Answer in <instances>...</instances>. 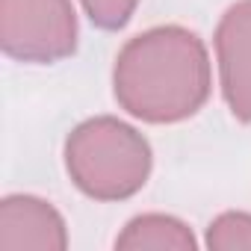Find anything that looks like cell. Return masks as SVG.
Here are the masks:
<instances>
[{"mask_svg":"<svg viewBox=\"0 0 251 251\" xmlns=\"http://www.w3.org/2000/svg\"><path fill=\"white\" fill-rule=\"evenodd\" d=\"M207 248L213 251H239V248H251V213H239V210H227L222 216H216L207 227L204 236Z\"/></svg>","mask_w":251,"mask_h":251,"instance_id":"cell-7","label":"cell"},{"mask_svg":"<svg viewBox=\"0 0 251 251\" xmlns=\"http://www.w3.org/2000/svg\"><path fill=\"white\" fill-rule=\"evenodd\" d=\"M89 21L100 30H121L133 18L139 0H80Z\"/></svg>","mask_w":251,"mask_h":251,"instance_id":"cell-8","label":"cell"},{"mask_svg":"<svg viewBox=\"0 0 251 251\" xmlns=\"http://www.w3.org/2000/svg\"><path fill=\"white\" fill-rule=\"evenodd\" d=\"M0 248L21 251H65L68 227L62 213L36 195H6L0 201Z\"/></svg>","mask_w":251,"mask_h":251,"instance_id":"cell-5","label":"cell"},{"mask_svg":"<svg viewBox=\"0 0 251 251\" xmlns=\"http://www.w3.org/2000/svg\"><path fill=\"white\" fill-rule=\"evenodd\" d=\"M0 48L15 62L50 65L77 50L71 0H0Z\"/></svg>","mask_w":251,"mask_h":251,"instance_id":"cell-3","label":"cell"},{"mask_svg":"<svg viewBox=\"0 0 251 251\" xmlns=\"http://www.w3.org/2000/svg\"><path fill=\"white\" fill-rule=\"evenodd\" d=\"M213 45L222 98L236 121L251 124V0H236L225 9Z\"/></svg>","mask_w":251,"mask_h":251,"instance_id":"cell-4","label":"cell"},{"mask_svg":"<svg viewBox=\"0 0 251 251\" xmlns=\"http://www.w3.org/2000/svg\"><path fill=\"white\" fill-rule=\"evenodd\" d=\"M154 154L148 139L115 115H95L68 133L65 172L95 201H127L151 177Z\"/></svg>","mask_w":251,"mask_h":251,"instance_id":"cell-2","label":"cell"},{"mask_svg":"<svg viewBox=\"0 0 251 251\" xmlns=\"http://www.w3.org/2000/svg\"><path fill=\"white\" fill-rule=\"evenodd\" d=\"M115 248H121V251H145V248L195 251L198 239L192 236L189 225L180 222L177 216L142 213V216H133L127 225H124V230L115 236Z\"/></svg>","mask_w":251,"mask_h":251,"instance_id":"cell-6","label":"cell"},{"mask_svg":"<svg viewBox=\"0 0 251 251\" xmlns=\"http://www.w3.org/2000/svg\"><path fill=\"white\" fill-rule=\"evenodd\" d=\"M210 89V53L192 30L177 24L133 36L112 65V95L118 106L145 124L192 118L207 103Z\"/></svg>","mask_w":251,"mask_h":251,"instance_id":"cell-1","label":"cell"}]
</instances>
